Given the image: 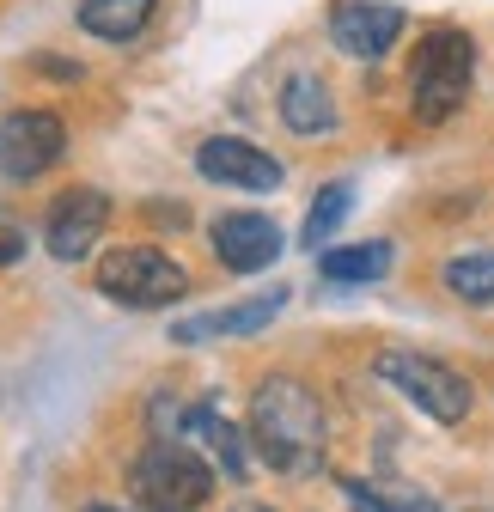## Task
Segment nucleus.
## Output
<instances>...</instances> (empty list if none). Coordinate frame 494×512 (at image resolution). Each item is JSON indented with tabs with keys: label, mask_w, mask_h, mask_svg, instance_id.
Listing matches in <instances>:
<instances>
[{
	"label": "nucleus",
	"mask_w": 494,
	"mask_h": 512,
	"mask_svg": "<svg viewBox=\"0 0 494 512\" xmlns=\"http://www.w3.org/2000/svg\"><path fill=\"white\" fill-rule=\"evenodd\" d=\"M251 439L281 476H305L324 458V409L299 378H263L251 403Z\"/></svg>",
	"instance_id": "nucleus-1"
},
{
	"label": "nucleus",
	"mask_w": 494,
	"mask_h": 512,
	"mask_svg": "<svg viewBox=\"0 0 494 512\" xmlns=\"http://www.w3.org/2000/svg\"><path fill=\"white\" fill-rule=\"evenodd\" d=\"M470 80H476V43H470V31L434 25V31L415 43V61H409L415 122H446V116H458L464 98H470Z\"/></svg>",
	"instance_id": "nucleus-2"
},
{
	"label": "nucleus",
	"mask_w": 494,
	"mask_h": 512,
	"mask_svg": "<svg viewBox=\"0 0 494 512\" xmlns=\"http://www.w3.org/2000/svg\"><path fill=\"white\" fill-rule=\"evenodd\" d=\"M98 293L122 311H159L190 293V269L153 244H116L110 256H98Z\"/></svg>",
	"instance_id": "nucleus-3"
},
{
	"label": "nucleus",
	"mask_w": 494,
	"mask_h": 512,
	"mask_svg": "<svg viewBox=\"0 0 494 512\" xmlns=\"http://www.w3.org/2000/svg\"><path fill=\"white\" fill-rule=\"evenodd\" d=\"M373 372L391 384L397 397H409L427 421H440V427H458L464 415H470V384L446 366V360H434V354H409V348H385L379 360H373Z\"/></svg>",
	"instance_id": "nucleus-4"
},
{
	"label": "nucleus",
	"mask_w": 494,
	"mask_h": 512,
	"mask_svg": "<svg viewBox=\"0 0 494 512\" xmlns=\"http://www.w3.org/2000/svg\"><path fill=\"white\" fill-rule=\"evenodd\" d=\"M214 494V470L177 439H153L135 464V500L141 512H196Z\"/></svg>",
	"instance_id": "nucleus-5"
},
{
	"label": "nucleus",
	"mask_w": 494,
	"mask_h": 512,
	"mask_svg": "<svg viewBox=\"0 0 494 512\" xmlns=\"http://www.w3.org/2000/svg\"><path fill=\"white\" fill-rule=\"evenodd\" d=\"M61 153H68V128L49 110H13L0 122V177L7 183H31L43 177Z\"/></svg>",
	"instance_id": "nucleus-6"
},
{
	"label": "nucleus",
	"mask_w": 494,
	"mask_h": 512,
	"mask_svg": "<svg viewBox=\"0 0 494 512\" xmlns=\"http://www.w3.org/2000/svg\"><path fill=\"white\" fill-rule=\"evenodd\" d=\"M104 226H110V196L92 189V183H80V189H61L55 196V208L43 220V244H49V256H61V263H80V256L98 250Z\"/></svg>",
	"instance_id": "nucleus-7"
},
{
	"label": "nucleus",
	"mask_w": 494,
	"mask_h": 512,
	"mask_svg": "<svg viewBox=\"0 0 494 512\" xmlns=\"http://www.w3.org/2000/svg\"><path fill=\"white\" fill-rule=\"evenodd\" d=\"M403 7L391 0H336L330 7V43L354 61H385L403 37Z\"/></svg>",
	"instance_id": "nucleus-8"
},
{
	"label": "nucleus",
	"mask_w": 494,
	"mask_h": 512,
	"mask_svg": "<svg viewBox=\"0 0 494 512\" xmlns=\"http://www.w3.org/2000/svg\"><path fill=\"white\" fill-rule=\"evenodd\" d=\"M196 171L208 183H226V189H251V196H263V189H281V159L257 141H244V135H214L196 147Z\"/></svg>",
	"instance_id": "nucleus-9"
},
{
	"label": "nucleus",
	"mask_w": 494,
	"mask_h": 512,
	"mask_svg": "<svg viewBox=\"0 0 494 512\" xmlns=\"http://www.w3.org/2000/svg\"><path fill=\"white\" fill-rule=\"evenodd\" d=\"M208 238H214L220 269H232V275H263L275 256L287 250V244H281V226H275L269 214H220V220L208 226Z\"/></svg>",
	"instance_id": "nucleus-10"
},
{
	"label": "nucleus",
	"mask_w": 494,
	"mask_h": 512,
	"mask_svg": "<svg viewBox=\"0 0 494 512\" xmlns=\"http://www.w3.org/2000/svg\"><path fill=\"white\" fill-rule=\"evenodd\" d=\"M287 305V287H269V293H251V299H238L226 311H208V317H183V324H171V342L183 348H202V342H232V336H257L269 330L275 317Z\"/></svg>",
	"instance_id": "nucleus-11"
},
{
	"label": "nucleus",
	"mask_w": 494,
	"mask_h": 512,
	"mask_svg": "<svg viewBox=\"0 0 494 512\" xmlns=\"http://www.w3.org/2000/svg\"><path fill=\"white\" fill-rule=\"evenodd\" d=\"M281 122L293 128V135H330L336 128V98L318 74H287L281 80Z\"/></svg>",
	"instance_id": "nucleus-12"
},
{
	"label": "nucleus",
	"mask_w": 494,
	"mask_h": 512,
	"mask_svg": "<svg viewBox=\"0 0 494 512\" xmlns=\"http://www.w3.org/2000/svg\"><path fill=\"white\" fill-rule=\"evenodd\" d=\"M397 263V250L385 238H366V244H336L318 256V275L336 281V287H366V281H385Z\"/></svg>",
	"instance_id": "nucleus-13"
},
{
	"label": "nucleus",
	"mask_w": 494,
	"mask_h": 512,
	"mask_svg": "<svg viewBox=\"0 0 494 512\" xmlns=\"http://www.w3.org/2000/svg\"><path fill=\"white\" fill-rule=\"evenodd\" d=\"M159 13V0H80V25L104 43H135Z\"/></svg>",
	"instance_id": "nucleus-14"
},
{
	"label": "nucleus",
	"mask_w": 494,
	"mask_h": 512,
	"mask_svg": "<svg viewBox=\"0 0 494 512\" xmlns=\"http://www.w3.org/2000/svg\"><path fill=\"white\" fill-rule=\"evenodd\" d=\"M446 287L464 305H494V250H470L446 263Z\"/></svg>",
	"instance_id": "nucleus-15"
},
{
	"label": "nucleus",
	"mask_w": 494,
	"mask_h": 512,
	"mask_svg": "<svg viewBox=\"0 0 494 512\" xmlns=\"http://www.w3.org/2000/svg\"><path fill=\"white\" fill-rule=\"evenodd\" d=\"M348 208H354V183L348 177H336V183H324L318 189V202H312V214H305V244H330L336 238V226L348 220Z\"/></svg>",
	"instance_id": "nucleus-16"
},
{
	"label": "nucleus",
	"mask_w": 494,
	"mask_h": 512,
	"mask_svg": "<svg viewBox=\"0 0 494 512\" xmlns=\"http://www.w3.org/2000/svg\"><path fill=\"white\" fill-rule=\"evenodd\" d=\"M190 427L202 433V445H208V452L226 464V476L238 482V476H244V445H238V427H232L226 415H214V409H190Z\"/></svg>",
	"instance_id": "nucleus-17"
},
{
	"label": "nucleus",
	"mask_w": 494,
	"mask_h": 512,
	"mask_svg": "<svg viewBox=\"0 0 494 512\" xmlns=\"http://www.w3.org/2000/svg\"><path fill=\"white\" fill-rule=\"evenodd\" d=\"M342 494L360 512H434V500L415 488H385V482H342Z\"/></svg>",
	"instance_id": "nucleus-18"
},
{
	"label": "nucleus",
	"mask_w": 494,
	"mask_h": 512,
	"mask_svg": "<svg viewBox=\"0 0 494 512\" xmlns=\"http://www.w3.org/2000/svg\"><path fill=\"white\" fill-rule=\"evenodd\" d=\"M19 256H25V226H19L7 208H0V269L19 263Z\"/></svg>",
	"instance_id": "nucleus-19"
},
{
	"label": "nucleus",
	"mask_w": 494,
	"mask_h": 512,
	"mask_svg": "<svg viewBox=\"0 0 494 512\" xmlns=\"http://www.w3.org/2000/svg\"><path fill=\"white\" fill-rule=\"evenodd\" d=\"M80 512H122V506H80Z\"/></svg>",
	"instance_id": "nucleus-20"
},
{
	"label": "nucleus",
	"mask_w": 494,
	"mask_h": 512,
	"mask_svg": "<svg viewBox=\"0 0 494 512\" xmlns=\"http://www.w3.org/2000/svg\"><path fill=\"white\" fill-rule=\"evenodd\" d=\"M238 512H263V506H238Z\"/></svg>",
	"instance_id": "nucleus-21"
}]
</instances>
